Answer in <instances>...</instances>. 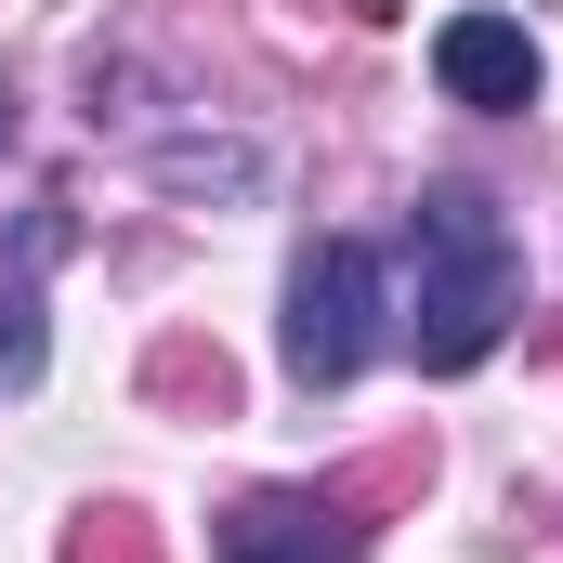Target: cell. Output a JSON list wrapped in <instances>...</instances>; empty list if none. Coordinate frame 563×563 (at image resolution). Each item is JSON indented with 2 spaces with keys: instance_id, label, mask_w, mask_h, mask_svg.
<instances>
[{
  "instance_id": "obj_1",
  "label": "cell",
  "mask_w": 563,
  "mask_h": 563,
  "mask_svg": "<svg viewBox=\"0 0 563 563\" xmlns=\"http://www.w3.org/2000/svg\"><path fill=\"white\" fill-rule=\"evenodd\" d=\"M407 354H420V380H472L498 341H511V314H525V250H511V210L485 197V184H420V210H407Z\"/></svg>"
},
{
  "instance_id": "obj_6",
  "label": "cell",
  "mask_w": 563,
  "mask_h": 563,
  "mask_svg": "<svg viewBox=\"0 0 563 563\" xmlns=\"http://www.w3.org/2000/svg\"><path fill=\"white\" fill-rule=\"evenodd\" d=\"M40 263H53V223H26V263H13V288H0V394L40 380Z\"/></svg>"
},
{
  "instance_id": "obj_3",
  "label": "cell",
  "mask_w": 563,
  "mask_h": 563,
  "mask_svg": "<svg viewBox=\"0 0 563 563\" xmlns=\"http://www.w3.org/2000/svg\"><path fill=\"white\" fill-rule=\"evenodd\" d=\"M538 79H551V53H538L511 13H445V26H432V92H445V106H472V119H525Z\"/></svg>"
},
{
  "instance_id": "obj_4",
  "label": "cell",
  "mask_w": 563,
  "mask_h": 563,
  "mask_svg": "<svg viewBox=\"0 0 563 563\" xmlns=\"http://www.w3.org/2000/svg\"><path fill=\"white\" fill-rule=\"evenodd\" d=\"M210 563H367V525L314 485H263L210 525Z\"/></svg>"
},
{
  "instance_id": "obj_2",
  "label": "cell",
  "mask_w": 563,
  "mask_h": 563,
  "mask_svg": "<svg viewBox=\"0 0 563 563\" xmlns=\"http://www.w3.org/2000/svg\"><path fill=\"white\" fill-rule=\"evenodd\" d=\"M380 341H394V263L367 250V236H314L301 263H288V380L301 394H354L367 367H380Z\"/></svg>"
},
{
  "instance_id": "obj_5",
  "label": "cell",
  "mask_w": 563,
  "mask_h": 563,
  "mask_svg": "<svg viewBox=\"0 0 563 563\" xmlns=\"http://www.w3.org/2000/svg\"><path fill=\"white\" fill-rule=\"evenodd\" d=\"M144 170H157L170 197H263V144H236V132H223V144H210V132H170Z\"/></svg>"
}]
</instances>
